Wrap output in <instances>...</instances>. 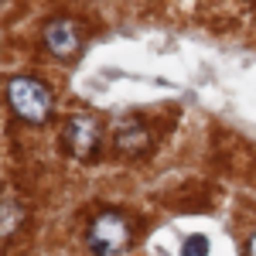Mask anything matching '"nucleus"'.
Listing matches in <instances>:
<instances>
[{
    "label": "nucleus",
    "instance_id": "1",
    "mask_svg": "<svg viewBox=\"0 0 256 256\" xmlns=\"http://www.w3.org/2000/svg\"><path fill=\"white\" fill-rule=\"evenodd\" d=\"M4 92H7L10 113L18 120H24V123L38 126V123H44L52 116V89L44 82L31 79V76H14V79H7Z\"/></svg>",
    "mask_w": 256,
    "mask_h": 256
},
{
    "label": "nucleus",
    "instance_id": "2",
    "mask_svg": "<svg viewBox=\"0 0 256 256\" xmlns=\"http://www.w3.org/2000/svg\"><path fill=\"white\" fill-rule=\"evenodd\" d=\"M86 242H89L92 256H116L134 242V222L123 212H99L89 222Z\"/></svg>",
    "mask_w": 256,
    "mask_h": 256
},
{
    "label": "nucleus",
    "instance_id": "3",
    "mask_svg": "<svg viewBox=\"0 0 256 256\" xmlns=\"http://www.w3.org/2000/svg\"><path fill=\"white\" fill-rule=\"evenodd\" d=\"M62 144L72 158L89 160L99 150V123L92 116H68L62 130Z\"/></svg>",
    "mask_w": 256,
    "mask_h": 256
},
{
    "label": "nucleus",
    "instance_id": "4",
    "mask_svg": "<svg viewBox=\"0 0 256 256\" xmlns=\"http://www.w3.org/2000/svg\"><path fill=\"white\" fill-rule=\"evenodd\" d=\"M41 41H44V48L55 58H72V55H79V48H82V31L72 18H55L44 24Z\"/></svg>",
    "mask_w": 256,
    "mask_h": 256
},
{
    "label": "nucleus",
    "instance_id": "5",
    "mask_svg": "<svg viewBox=\"0 0 256 256\" xmlns=\"http://www.w3.org/2000/svg\"><path fill=\"white\" fill-rule=\"evenodd\" d=\"M113 144H116V150L123 158H137V154H144L150 147V130L140 120H123L113 130Z\"/></svg>",
    "mask_w": 256,
    "mask_h": 256
},
{
    "label": "nucleus",
    "instance_id": "6",
    "mask_svg": "<svg viewBox=\"0 0 256 256\" xmlns=\"http://www.w3.org/2000/svg\"><path fill=\"white\" fill-rule=\"evenodd\" d=\"M20 226V202L14 195H4V239H10V232H18Z\"/></svg>",
    "mask_w": 256,
    "mask_h": 256
},
{
    "label": "nucleus",
    "instance_id": "7",
    "mask_svg": "<svg viewBox=\"0 0 256 256\" xmlns=\"http://www.w3.org/2000/svg\"><path fill=\"white\" fill-rule=\"evenodd\" d=\"M181 256H208V242L205 236H188L181 246Z\"/></svg>",
    "mask_w": 256,
    "mask_h": 256
},
{
    "label": "nucleus",
    "instance_id": "8",
    "mask_svg": "<svg viewBox=\"0 0 256 256\" xmlns=\"http://www.w3.org/2000/svg\"><path fill=\"white\" fill-rule=\"evenodd\" d=\"M246 256H256V232L250 236V242H246Z\"/></svg>",
    "mask_w": 256,
    "mask_h": 256
}]
</instances>
